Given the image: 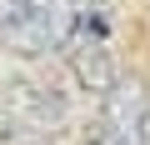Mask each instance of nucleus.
Instances as JSON below:
<instances>
[{"label": "nucleus", "instance_id": "20e7f679", "mask_svg": "<svg viewBox=\"0 0 150 145\" xmlns=\"http://www.w3.org/2000/svg\"><path fill=\"white\" fill-rule=\"evenodd\" d=\"M85 145H125V140H120L115 130H105V125L95 120V125H90V135H85Z\"/></svg>", "mask_w": 150, "mask_h": 145}, {"label": "nucleus", "instance_id": "f03ea898", "mask_svg": "<svg viewBox=\"0 0 150 145\" xmlns=\"http://www.w3.org/2000/svg\"><path fill=\"white\" fill-rule=\"evenodd\" d=\"M0 45L25 60L55 50V5L50 0H0Z\"/></svg>", "mask_w": 150, "mask_h": 145}, {"label": "nucleus", "instance_id": "7ed1b4c3", "mask_svg": "<svg viewBox=\"0 0 150 145\" xmlns=\"http://www.w3.org/2000/svg\"><path fill=\"white\" fill-rule=\"evenodd\" d=\"M105 130H115L125 145H140L145 140V125H150V90L140 75H125L115 80V90L105 95V115H100Z\"/></svg>", "mask_w": 150, "mask_h": 145}, {"label": "nucleus", "instance_id": "f257e3e1", "mask_svg": "<svg viewBox=\"0 0 150 145\" xmlns=\"http://www.w3.org/2000/svg\"><path fill=\"white\" fill-rule=\"evenodd\" d=\"M65 60H70V70H75V80H80L90 95H110L115 90V60H110V40H105V20H100V10H90L80 25H75L70 35H65Z\"/></svg>", "mask_w": 150, "mask_h": 145}]
</instances>
